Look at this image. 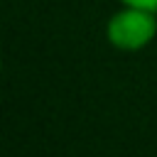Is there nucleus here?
Here are the masks:
<instances>
[{
  "label": "nucleus",
  "mask_w": 157,
  "mask_h": 157,
  "mask_svg": "<svg viewBox=\"0 0 157 157\" xmlns=\"http://www.w3.org/2000/svg\"><path fill=\"white\" fill-rule=\"evenodd\" d=\"M155 32H157L155 10L145 7L128 5L125 10L115 12L108 22V39L118 49H142L145 44H150Z\"/></svg>",
  "instance_id": "1"
},
{
  "label": "nucleus",
  "mask_w": 157,
  "mask_h": 157,
  "mask_svg": "<svg viewBox=\"0 0 157 157\" xmlns=\"http://www.w3.org/2000/svg\"><path fill=\"white\" fill-rule=\"evenodd\" d=\"M125 5H132V7H145V10H155L157 12V0H123Z\"/></svg>",
  "instance_id": "2"
}]
</instances>
